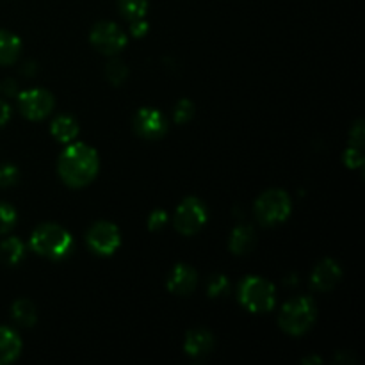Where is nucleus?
<instances>
[{"instance_id":"24","label":"nucleus","mask_w":365,"mask_h":365,"mask_svg":"<svg viewBox=\"0 0 365 365\" xmlns=\"http://www.w3.org/2000/svg\"><path fill=\"white\" fill-rule=\"evenodd\" d=\"M20 171L14 164H2L0 166V187H11L18 182Z\"/></svg>"},{"instance_id":"1","label":"nucleus","mask_w":365,"mask_h":365,"mask_svg":"<svg viewBox=\"0 0 365 365\" xmlns=\"http://www.w3.org/2000/svg\"><path fill=\"white\" fill-rule=\"evenodd\" d=\"M100 170V159L95 148L86 143H71L61 153L57 171L70 187H84L91 184Z\"/></svg>"},{"instance_id":"23","label":"nucleus","mask_w":365,"mask_h":365,"mask_svg":"<svg viewBox=\"0 0 365 365\" xmlns=\"http://www.w3.org/2000/svg\"><path fill=\"white\" fill-rule=\"evenodd\" d=\"M173 116L177 123H187V121H191L192 116H195V103L187 98L180 100V102L175 106Z\"/></svg>"},{"instance_id":"13","label":"nucleus","mask_w":365,"mask_h":365,"mask_svg":"<svg viewBox=\"0 0 365 365\" xmlns=\"http://www.w3.org/2000/svg\"><path fill=\"white\" fill-rule=\"evenodd\" d=\"M196 280H198V274H196V271L191 266H187V264H178L170 273L168 289L173 294L187 296L196 287Z\"/></svg>"},{"instance_id":"19","label":"nucleus","mask_w":365,"mask_h":365,"mask_svg":"<svg viewBox=\"0 0 365 365\" xmlns=\"http://www.w3.org/2000/svg\"><path fill=\"white\" fill-rule=\"evenodd\" d=\"M11 314H13L14 323H18L20 327L31 328L38 321V310L29 299H18L11 309Z\"/></svg>"},{"instance_id":"22","label":"nucleus","mask_w":365,"mask_h":365,"mask_svg":"<svg viewBox=\"0 0 365 365\" xmlns=\"http://www.w3.org/2000/svg\"><path fill=\"white\" fill-rule=\"evenodd\" d=\"M16 210L9 203L0 202V235L7 234L16 225Z\"/></svg>"},{"instance_id":"18","label":"nucleus","mask_w":365,"mask_h":365,"mask_svg":"<svg viewBox=\"0 0 365 365\" xmlns=\"http://www.w3.org/2000/svg\"><path fill=\"white\" fill-rule=\"evenodd\" d=\"M25 257V245L18 237H7L0 245V262L4 266H18Z\"/></svg>"},{"instance_id":"3","label":"nucleus","mask_w":365,"mask_h":365,"mask_svg":"<svg viewBox=\"0 0 365 365\" xmlns=\"http://www.w3.org/2000/svg\"><path fill=\"white\" fill-rule=\"evenodd\" d=\"M317 317V307L310 298H294L285 303L278 316L280 328L289 335H303L312 328Z\"/></svg>"},{"instance_id":"25","label":"nucleus","mask_w":365,"mask_h":365,"mask_svg":"<svg viewBox=\"0 0 365 365\" xmlns=\"http://www.w3.org/2000/svg\"><path fill=\"white\" fill-rule=\"evenodd\" d=\"M227 291H228V278L223 277V274H216V277L209 282V285H207V292H209V296H212V298L227 294Z\"/></svg>"},{"instance_id":"21","label":"nucleus","mask_w":365,"mask_h":365,"mask_svg":"<svg viewBox=\"0 0 365 365\" xmlns=\"http://www.w3.org/2000/svg\"><path fill=\"white\" fill-rule=\"evenodd\" d=\"M106 77H107V81L110 82V84H114V86L123 84V82L127 81V77H128L127 64H125L123 61H118V59L110 61V63L107 64V68H106Z\"/></svg>"},{"instance_id":"20","label":"nucleus","mask_w":365,"mask_h":365,"mask_svg":"<svg viewBox=\"0 0 365 365\" xmlns=\"http://www.w3.org/2000/svg\"><path fill=\"white\" fill-rule=\"evenodd\" d=\"M118 7L128 24H132V21L145 20L148 13V0H118Z\"/></svg>"},{"instance_id":"10","label":"nucleus","mask_w":365,"mask_h":365,"mask_svg":"<svg viewBox=\"0 0 365 365\" xmlns=\"http://www.w3.org/2000/svg\"><path fill=\"white\" fill-rule=\"evenodd\" d=\"M134 130L145 139H159L168 132L166 118L160 110L143 107L134 116Z\"/></svg>"},{"instance_id":"9","label":"nucleus","mask_w":365,"mask_h":365,"mask_svg":"<svg viewBox=\"0 0 365 365\" xmlns=\"http://www.w3.org/2000/svg\"><path fill=\"white\" fill-rule=\"evenodd\" d=\"M53 103H56L53 102V96L50 95L46 89L41 88L27 89V91L18 95V107H20V113L31 121L45 120V118L52 113Z\"/></svg>"},{"instance_id":"7","label":"nucleus","mask_w":365,"mask_h":365,"mask_svg":"<svg viewBox=\"0 0 365 365\" xmlns=\"http://www.w3.org/2000/svg\"><path fill=\"white\" fill-rule=\"evenodd\" d=\"M207 217H209V214H207L205 203L191 196L177 207L173 223L182 235H195L207 223Z\"/></svg>"},{"instance_id":"26","label":"nucleus","mask_w":365,"mask_h":365,"mask_svg":"<svg viewBox=\"0 0 365 365\" xmlns=\"http://www.w3.org/2000/svg\"><path fill=\"white\" fill-rule=\"evenodd\" d=\"M344 164L351 170H360L364 166V153L362 148H356V146H349L344 153Z\"/></svg>"},{"instance_id":"16","label":"nucleus","mask_w":365,"mask_h":365,"mask_svg":"<svg viewBox=\"0 0 365 365\" xmlns=\"http://www.w3.org/2000/svg\"><path fill=\"white\" fill-rule=\"evenodd\" d=\"M255 246V232L248 225H239L230 235V252L235 255H246Z\"/></svg>"},{"instance_id":"31","label":"nucleus","mask_w":365,"mask_h":365,"mask_svg":"<svg viewBox=\"0 0 365 365\" xmlns=\"http://www.w3.org/2000/svg\"><path fill=\"white\" fill-rule=\"evenodd\" d=\"M9 118H11L9 103H7L6 100H0V127H4V125L7 123Z\"/></svg>"},{"instance_id":"15","label":"nucleus","mask_w":365,"mask_h":365,"mask_svg":"<svg viewBox=\"0 0 365 365\" xmlns=\"http://www.w3.org/2000/svg\"><path fill=\"white\" fill-rule=\"evenodd\" d=\"M78 123L75 118L68 116V114H61L50 125V132H52L53 138L59 143H64V145H70L71 141H75V138L78 135Z\"/></svg>"},{"instance_id":"8","label":"nucleus","mask_w":365,"mask_h":365,"mask_svg":"<svg viewBox=\"0 0 365 365\" xmlns=\"http://www.w3.org/2000/svg\"><path fill=\"white\" fill-rule=\"evenodd\" d=\"M86 242L96 255L109 257L120 248L121 235L116 225L109 223V221H98L86 234Z\"/></svg>"},{"instance_id":"28","label":"nucleus","mask_w":365,"mask_h":365,"mask_svg":"<svg viewBox=\"0 0 365 365\" xmlns=\"http://www.w3.org/2000/svg\"><path fill=\"white\" fill-rule=\"evenodd\" d=\"M349 143L351 146H356V148H362L364 146V123L362 121H356L355 127L349 132Z\"/></svg>"},{"instance_id":"12","label":"nucleus","mask_w":365,"mask_h":365,"mask_svg":"<svg viewBox=\"0 0 365 365\" xmlns=\"http://www.w3.org/2000/svg\"><path fill=\"white\" fill-rule=\"evenodd\" d=\"M214 342L212 334L209 330H203V328H196V330H191L187 335H185V342H184V349L191 359L200 360L205 359L212 353Z\"/></svg>"},{"instance_id":"6","label":"nucleus","mask_w":365,"mask_h":365,"mask_svg":"<svg viewBox=\"0 0 365 365\" xmlns=\"http://www.w3.org/2000/svg\"><path fill=\"white\" fill-rule=\"evenodd\" d=\"M89 41L103 56H116L127 46V36L114 21H98L91 29Z\"/></svg>"},{"instance_id":"14","label":"nucleus","mask_w":365,"mask_h":365,"mask_svg":"<svg viewBox=\"0 0 365 365\" xmlns=\"http://www.w3.org/2000/svg\"><path fill=\"white\" fill-rule=\"evenodd\" d=\"M21 339L14 330L0 327V365H7L20 356Z\"/></svg>"},{"instance_id":"30","label":"nucleus","mask_w":365,"mask_h":365,"mask_svg":"<svg viewBox=\"0 0 365 365\" xmlns=\"http://www.w3.org/2000/svg\"><path fill=\"white\" fill-rule=\"evenodd\" d=\"M0 93L6 96H16L18 95V84L13 78H6V81L0 84Z\"/></svg>"},{"instance_id":"2","label":"nucleus","mask_w":365,"mask_h":365,"mask_svg":"<svg viewBox=\"0 0 365 365\" xmlns=\"http://www.w3.org/2000/svg\"><path fill=\"white\" fill-rule=\"evenodd\" d=\"M31 248L38 255L52 260H61L70 255L73 248V237L66 228L56 223L39 225L31 235Z\"/></svg>"},{"instance_id":"27","label":"nucleus","mask_w":365,"mask_h":365,"mask_svg":"<svg viewBox=\"0 0 365 365\" xmlns=\"http://www.w3.org/2000/svg\"><path fill=\"white\" fill-rule=\"evenodd\" d=\"M166 223H168V214L164 212V210L157 209L150 214V217H148L150 230H159V228H163Z\"/></svg>"},{"instance_id":"17","label":"nucleus","mask_w":365,"mask_h":365,"mask_svg":"<svg viewBox=\"0 0 365 365\" xmlns=\"http://www.w3.org/2000/svg\"><path fill=\"white\" fill-rule=\"evenodd\" d=\"M21 41L9 31H0V66H9L20 57Z\"/></svg>"},{"instance_id":"29","label":"nucleus","mask_w":365,"mask_h":365,"mask_svg":"<svg viewBox=\"0 0 365 365\" xmlns=\"http://www.w3.org/2000/svg\"><path fill=\"white\" fill-rule=\"evenodd\" d=\"M148 21L146 20H138V21H132L130 24V32L134 38H143V36H146V32H148Z\"/></svg>"},{"instance_id":"11","label":"nucleus","mask_w":365,"mask_h":365,"mask_svg":"<svg viewBox=\"0 0 365 365\" xmlns=\"http://www.w3.org/2000/svg\"><path fill=\"white\" fill-rule=\"evenodd\" d=\"M342 278V267L337 260L324 259L314 267L312 274H310V284L316 291L327 292L331 291L335 285L341 282Z\"/></svg>"},{"instance_id":"4","label":"nucleus","mask_w":365,"mask_h":365,"mask_svg":"<svg viewBox=\"0 0 365 365\" xmlns=\"http://www.w3.org/2000/svg\"><path fill=\"white\" fill-rule=\"evenodd\" d=\"M239 302L252 314L269 312L277 303V291L266 278L248 277L239 285Z\"/></svg>"},{"instance_id":"5","label":"nucleus","mask_w":365,"mask_h":365,"mask_svg":"<svg viewBox=\"0 0 365 365\" xmlns=\"http://www.w3.org/2000/svg\"><path fill=\"white\" fill-rule=\"evenodd\" d=\"M291 198L282 189H269L262 192L255 202V216L266 227L280 225L291 216Z\"/></svg>"}]
</instances>
